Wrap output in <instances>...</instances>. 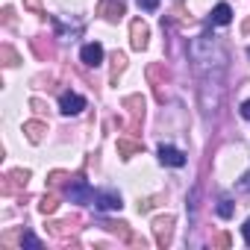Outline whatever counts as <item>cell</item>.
<instances>
[{
	"instance_id": "obj_1",
	"label": "cell",
	"mask_w": 250,
	"mask_h": 250,
	"mask_svg": "<svg viewBox=\"0 0 250 250\" xmlns=\"http://www.w3.org/2000/svg\"><path fill=\"white\" fill-rule=\"evenodd\" d=\"M27 180H30V171L15 168V171H9V174L3 177L0 188H3V194H18V191H24V188H27Z\"/></svg>"
},
{
	"instance_id": "obj_2",
	"label": "cell",
	"mask_w": 250,
	"mask_h": 250,
	"mask_svg": "<svg viewBox=\"0 0 250 250\" xmlns=\"http://www.w3.org/2000/svg\"><path fill=\"white\" fill-rule=\"evenodd\" d=\"M68 200L71 203H94V188L85 183V180H71L68 183Z\"/></svg>"
},
{
	"instance_id": "obj_3",
	"label": "cell",
	"mask_w": 250,
	"mask_h": 250,
	"mask_svg": "<svg viewBox=\"0 0 250 250\" xmlns=\"http://www.w3.org/2000/svg\"><path fill=\"white\" fill-rule=\"evenodd\" d=\"M171 235H174V218L171 215H159L153 221V238L159 247H168L171 244Z\"/></svg>"
},
{
	"instance_id": "obj_4",
	"label": "cell",
	"mask_w": 250,
	"mask_h": 250,
	"mask_svg": "<svg viewBox=\"0 0 250 250\" xmlns=\"http://www.w3.org/2000/svg\"><path fill=\"white\" fill-rule=\"evenodd\" d=\"M97 15L103 21H109V24H118L124 18V3H121V0H100V3H97Z\"/></svg>"
},
{
	"instance_id": "obj_5",
	"label": "cell",
	"mask_w": 250,
	"mask_h": 250,
	"mask_svg": "<svg viewBox=\"0 0 250 250\" xmlns=\"http://www.w3.org/2000/svg\"><path fill=\"white\" fill-rule=\"evenodd\" d=\"M147 39H150L147 24H145L142 18H136V21L130 24V44H133V50H145V47H147Z\"/></svg>"
},
{
	"instance_id": "obj_6",
	"label": "cell",
	"mask_w": 250,
	"mask_h": 250,
	"mask_svg": "<svg viewBox=\"0 0 250 250\" xmlns=\"http://www.w3.org/2000/svg\"><path fill=\"white\" fill-rule=\"evenodd\" d=\"M83 109H85V100H83L80 94L65 91V94L59 97V112H62V115H80Z\"/></svg>"
},
{
	"instance_id": "obj_7",
	"label": "cell",
	"mask_w": 250,
	"mask_h": 250,
	"mask_svg": "<svg viewBox=\"0 0 250 250\" xmlns=\"http://www.w3.org/2000/svg\"><path fill=\"white\" fill-rule=\"evenodd\" d=\"M94 206L100 212H118L124 203H121V194L118 191H97L94 194Z\"/></svg>"
},
{
	"instance_id": "obj_8",
	"label": "cell",
	"mask_w": 250,
	"mask_h": 250,
	"mask_svg": "<svg viewBox=\"0 0 250 250\" xmlns=\"http://www.w3.org/2000/svg\"><path fill=\"white\" fill-rule=\"evenodd\" d=\"M142 139H136V136H121L118 139V153H121V159H133L136 153H142Z\"/></svg>"
},
{
	"instance_id": "obj_9",
	"label": "cell",
	"mask_w": 250,
	"mask_h": 250,
	"mask_svg": "<svg viewBox=\"0 0 250 250\" xmlns=\"http://www.w3.org/2000/svg\"><path fill=\"white\" fill-rule=\"evenodd\" d=\"M159 162L162 165H171V168H183L186 165V153L177 150V147H171V145H162L159 147Z\"/></svg>"
},
{
	"instance_id": "obj_10",
	"label": "cell",
	"mask_w": 250,
	"mask_h": 250,
	"mask_svg": "<svg viewBox=\"0 0 250 250\" xmlns=\"http://www.w3.org/2000/svg\"><path fill=\"white\" fill-rule=\"evenodd\" d=\"M80 59H83V65L97 68V65L103 62V47H100L97 42H91V44H85V47L80 50Z\"/></svg>"
},
{
	"instance_id": "obj_11",
	"label": "cell",
	"mask_w": 250,
	"mask_h": 250,
	"mask_svg": "<svg viewBox=\"0 0 250 250\" xmlns=\"http://www.w3.org/2000/svg\"><path fill=\"white\" fill-rule=\"evenodd\" d=\"M147 80H150V83H153V88H156V100L162 103V100H165V91H162V85H165V80H168L165 68H162V65H150V68H147Z\"/></svg>"
},
{
	"instance_id": "obj_12",
	"label": "cell",
	"mask_w": 250,
	"mask_h": 250,
	"mask_svg": "<svg viewBox=\"0 0 250 250\" xmlns=\"http://www.w3.org/2000/svg\"><path fill=\"white\" fill-rule=\"evenodd\" d=\"M124 109H130V118H133V127L145 118V97L142 94H130L124 97Z\"/></svg>"
},
{
	"instance_id": "obj_13",
	"label": "cell",
	"mask_w": 250,
	"mask_h": 250,
	"mask_svg": "<svg viewBox=\"0 0 250 250\" xmlns=\"http://www.w3.org/2000/svg\"><path fill=\"white\" fill-rule=\"evenodd\" d=\"M47 229L56 235V238H65V235H74L80 229V221L71 218V221H56V224H47Z\"/></svg>"
},
{
	"instance_id": "obj_14",
	"label": "cell",
	"mask_w": 250,
	"mask_h": 250,
	"mask_svg": "<svg viewBox=\"0 0 250 250\" xmlns=\"http://www.w3.org/2000/svg\"><path fill=\"white\" fill-rule=\"evenodd\" d=\"M44 133H47V124H42V121H27V124H24V136H27V142H33V145H39V142L44 139Z\"/></svg>"
},
{
	"instance_id": "obj_15",
	"label": "cell",
	"mask_w": 250,
	"mask_h": 250,
	"mask_svg": "<svg viewBox=\"0 0 250 250\" xmlns=\"http://www.w3.org/2000/svg\"><path fill=\"white\" fill-rule=\"evenodd\" d=\"M100 227H106L109 232H115V235H121L124 241H130V244H133V238H136V235L130 232V227H127V224H124V221H118V224H115V221H103Z\"/></svg>"
},
{
	"instance_id": "obj_16",
	"label": "cell",
	"mask_w": 250,
	"mask_h": 250,
	"mask_svg": "<svg viewBox=\"0 0 250 250\" xmlns=\"http://www.w3.org/2000/svg\"><path fill=\"white\" fill-rule=\"evenodd\" d=\"M232 21V9L227 6V3H218L215 9H212V24H218V27H227Z\"/></svg>"
},
{
	"instance_id": "obj_17",
	"label": "cell",
	"mask_w": 250,
	"mask_h": 250,
	"mask_svg": "<svg viewBox=\"0 0 250 250\" xmlns=\"http://www.w3.org/2000/svg\"><path fill=\"white\" fill-rule=\"evenodd\" d=\"M56 209H59V197H56V194H44V197L39 200V212H42V215H53Z\"/></svg>"
},
{
	"instance_id": "obj_18",
	"label": "cell",
	"mask_w": 250,
	"mask_h": 250,
	"mask_svg": "<svg viewBox=\"0 0 250 250\" xmlns=\"http://www.w3.org/2000/svg\"><path fill=\"white\" fill-rule=\"evenodd\" d=\"M127 68V56L124 53H115L112 56V71H109V83H118V74Z\"/></svg>"
},
{
	"instance_id": "obj_19",
	"label": "cell",
	"mask_w": 250,
	"mask_h": 250,
	"mask_svg": "<svg viewBox=\"0 0 250 250\" xmlns=\"http://www.w3.org/2000/svg\"><path fill=\"white\" fill-rule=\"evenodd\" d=\"M0 59H3V65H6V68H15V65H18V53H15L9 44L0 47Z\"/></svg>"
},
{
	"instance_id": "obj_20",
	"label": "cell",
	"mask_w": 250,
	"mask_h": 250,
	"mask_svg": "<svg viewBox=\"0 0 250 250\" xmlns=\"http://www.w3.org/2000/svg\"><path fill=\"white\" fill-rule=\"evenodd\" d=\"M65 183H71V177H68L65 171H53V174L47 177V186H50V188H59V186H65Z\"/></svg>"
},
{
	"instance_id": "obj_21",
	"label": "cell",
	"mask_w": 250,
	"mask_h": 250,
	"mask_svg": "<svg viewBox=\"0 0 250 250\" xmlns=\"http://www.w3.org/2000/svg\"><path fill=\"white\" fill-rule=\"evenodd\" d=\"M21 247H33V250H39V247H42V241H39L33 232H21Z\"/></svg>"
},
{
	"instance_id": "obj_22",
	"label": "cell",
	"mask_w": 250,
	"mask_h": 250,
	"mask_svg": "<svg viewBox=\"0 0 250 250\" xmlns=\"http://www.w3.org/2000/svg\"><path fill=\"white\" fill-rule=\"evenodd\" d=\"M218 215L221 218H229L232 215V200H218Z\"/></svg>"
},
{
	"instance_id": "obj_23",
	"label": "cell",
	"mask_w": 250,
	"mask_h": 250,
	"mask_svg": "<svg viewBox=\"0 0 250 250\" xmlns=\"http://www.w3.org/2000/svg\"><path fill=\"white\" fill-rule=\"evenodd\" d=\"M212 247H221V250L229 247V235H227V232H218V235L212 238Z\"/></svg>"
},
{
	"instance_id": "obj_24",
	"label": "cell",
	"mask_w": 250,
	"mask_h": 250,
	"mask_svg": "<svg viewBox=\"0 0 250 250\" xmlns=\"http://www.w3.org/2000/svg\"><path fill=\"white\" fill-rule=\"evenodd\" d=\"M24 6H27L30 12H36V15H42V12H44V6H42V0H24Z\"/></svg>"
},
{
	"instance_id": "obj_25",
	"label": "cell",
	"mask_w": 250,
	"mask_h": 250,
	"mask_svg": "<svg viewBox=\"0 0 250 250\" xmlns=\"http://www.w3.org/2000/svg\"><path fill=\"white\" fill-rule=\"evenodd\" d=\"M139 6H142L145 12H156V9H159V0H139Z\"/></svg>"
},
{
	"instance_id": "obj_26",
	"label": "cell",
	"mask_w": 250,
	"mask_h": 250,
	"mask_svg": "<svg viewBox=\"0 0 250 250\" xmlns=\"http://www.w3.org/2000/svg\"><path fill=\"white\" fill-rule=\"evenodd\" d=\"M0 241H3V247H12V244L18 241V232H6L3 238H0Z\"/></svg>"
},
{
	"instance_id": "obj_27",
	"label": "cell",
	"mask_w": 250,
	"mask_h": 250,
	"mask_svg": "<svg viewBox=\"0 0 250 250\" xmlns=\"http://www.w3.org/2000/svg\"><path fill=\"white\" fill-rule=\"evenodd\" d=\"M238 191H250V171L238 180Z\"/></svg>"
},
{
	"instance_id": "obj_28",
	"label": "cell",
	"mask_w": 250,
	"mask_h": 250,
	"mask_svg": "<svg viewBox=\"0 0 250 250\" xmlns=\"http://www.w3.org/2000/svg\"><path fill=\"white\" fill-rule=\"evenodd\" d=\"M241 235H244V241H247V244H250V218H247V221H244V227H241Z\"/></svg>"
},
{
	"instance_id": "obj_29",
	"label": "cell",
	"mask_w": 250,
	"mask_h": 250,
	"mask_svg": "<svg viewBox=\"0 0 250 250\" xmlns=\"http://www.w3.org/2000/svg\"><path fill=\"white\" fill-rule=\"evenodd\" d=\"M241 118H247V121H250V100H244V103H241Z\"/></svg>"
},
{
	"instance_id": "obj_30",
	"label": "cell",
	"mask_w": 250,
	"mask_h": 250,
	"mask_svg": "<svg viewBox=\"0 0 250 250\" xmlns=\"http://www.w3.org/2000/svg\"><path fill=\"white\" fill-rule=\"evenodd\" d=\"M153 206V200H139V212H147Z\"/></svg>"
},
{
	"instance_id": "obj_31",
	"label": "cell",
	"mask_w": 250,
	"mask_h": 250,
	"mask_svg": "<svg viewBox=\"0 0 250 250\" xmlns=\"http://www.w3.org/2000/svg\"><path fill=\"white\" fill-rule=\"evenodd\" d=\"M3 24H12V9H9V6L3 9Z\"/></svg>"
},
{
	"instance_id": "obj_32",
	"label": "cell",
	"mask_w": 250,
	"mask_h": 250,
	"mask_svg": "<svg viewBox=\"0 0 250 250\" xmlns=\"http://www.w3.org/2000/svg\"><path fill=\"white\" fill-rule=\"evenodd\" d=\"M241 30H244V33H250V18L244 21V27H241Z\"/></svg>"
}]
</instances>
